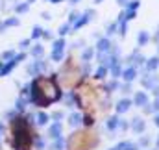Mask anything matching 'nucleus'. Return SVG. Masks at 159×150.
Returning a JSON list of instances; mask_svg holds the SVG:
<instances>
[{"mask_svg":"<svg viewBox=\"0 0 159 150\" xmlns=\"http://www.w3.org/2000/svg\"><path fill=\"white\" fill-rule=\"evenodd\" d=\"M35 87H37L35 91H37V95L41 96L43 106H46L44 102H52V100H56V98L59 96V91H57V87L54 85V82H52V80L41 78V80H37Z\"/></svg>","mask_w":159,"mask_h":150,"instance_id":"f257e3e1","label":"nucleus"},{"mask_svg":"<svg viewBox=\"0 0 159 150\" xmlns=\"http://www.w3.org/2000/svg\"><path fill=\"white\" fill-rule=\"evenodd\" d=\"M94 145V135L89 132H81V134H74L69 141V148L70 150H89Z\"/></svg>","mask_w":159,"mask_h":150,"instance_id":"f03ea898","label":"nucleus"},{"mask_svg":"<svg viewBox=\"0 0 159 150\" xmlns=\"http://www.w3.org/2000/svg\"><path fill=\"white\" fill-rule=\"evenodd\" d=\"M133 102H135V106H139V108H143V106H146L148 104V95L146 93H137L135 95V98H133Z\"/></svg>","mask_w":159,"mask_h":150,"instance_id":"7ed1b4c3","label":"nucleus"},{"mask_svg":"<svg viewBox=\"0 0 159 150\" xmlns=\"http://www.w3.org/2000/svg\"><path fill=\"white\" fill-rule=\"evenodd\" d=\"M157 67H159V56H154V58H150V59L146 61V71H148V73L157 71Z\"/></svg>","mask_w":159,"mask_h":150,"instance_id":"20e7f679","label":"nucleus"},{"mask_svg":"<svg viewBox=\"0 0 159 150\" xmlns=\"http://www.w3.org/2000/svg\"><path fill=\"white\" fill-rule=\"evenodd\" d=\"M133 130H135L137 134H143V132H144V120H143L141 117H135V119H133Z\"/></svg>","mask_w":159,"mask_h":150,"instance_id":"39448f33","label":"nucleus"},{"mask_svg":"<svg viewBox=\"0 0 159 150\" xmlns=\"http://www.w3.org/2000/svg\"><path fill=\"white\" fill-rule=\"evenodd\" d=\"M148 41H150V34H148L146 30H143V32H139V35H137V43H139L141 46H144V45H148Z\"/></svg>","mask_w":159,"mask_h":150,"instance_id":"423d86ee","label":"nucleus"},{"mask_svg":"<svg viewBox=\"0 0 159 150\" xmlns=\"http://www.w3.org/2000/svg\"><path fill=\"white\" fill-rule=\"evenodd\" d=\"M129 106H131V102H129V100H120L119 106H117V111H119V113L128 111V110H129Z\"/></svg>","mask_w":159,"mask_h":150,"instance_id":"0eeeda50","label":"nucleus"},{"mask_svg":"<svg viewBox=\"0 0 159 150\" xmlns=\"http://www.w3.org/2000/svg\"><path fill=\"white\" fill-rule=\"evenodd\" d=\"M135 76H137L135 69H126V71H124V78H126V82H131V80H135Z\"/></svg>","mask_w":159,"mask_h":150,"instance_id":"6e6552de","label":"nucleus"},{"mask_svg":"<svg viewBox=\"0 0 159 150\" xmlns=\"http://www.w3.org/2000/svg\"><path fill=\"white\" fill-rule=\"evenodd\" d=\"M107 46H109V41H106V39H102V41H100V45H98V48H100V50H107Z\"/></svg>","mask_w":159,"mask_h":150,"instance_id":"1a4fd4ad","label":"nucleus"},{"mask_svg":"<svg viewBox=\"0 0 159 150\" xmlns=\"http://www.w3.org/2000/svg\"><path fill=\"white\" fill-rule=\"evenodd\" d=\"M117 124H119V119H117V117H113V119L109 120V128L113 130V128H117Z\"/></svg>","mask_w":159,"mask_h":150,"instance_id":"9d476101","label":"nucleus"},{"mask_svg":"<svg viewBox=\"0 0 159 150\" xmlns=\"http://www.w3.org/2000/svg\"><path fill=\"white\" fill-rule=\"evenodd\" d=\"M150 145V137H143L141 139V147H148Z\"/></svg>","mask_w":159,"mask_h":150,"instance_id":"9b49d317","label":"nucleus"},{"mask_svg":"<svg viewBox=\"0 0 159 150\" xmlns=\"http://www.w3.org/2000/svg\"><path fill=\"white\" fill-rule=\"evenodd\" d=\"M129 147H131V143H120V145H119V150H128Z\"/></svg>","mask_w":159,"mask_h":150,"instance_id":"f8f14e48","label":"nucleus"},{"mask_svg":"<svg viewBox=\"0 0 159 150\" xmlns=\"http://www.w3.org/2000/svg\"><path fill=\"white\" fill-rule=\"evenodd\" d=\"M139 7V0H133V2H129V9H137Z\"/></svg>","mask_w":159,"mask_h":150,"instance_id":"ddd939ff","label":"nucleus"},{"mask_svg":"<svg viewBox=\"0 0 159 150\" xmlns=\"http://www.w3.org/2000/svg\"><path fill=\"white\" fill-rule=\"evenodd\" d=\"M152 93H154V96H156V98H159V85H156V87L152 89Z\"/></svg>","mask_w":159,"mask_h":150,"instance_id":"4468645a","label":"nucleus"},{"mask_svg":"<svg viewBox=\"0 0 159 150\" xmlns=\"http://www.w3.org/2000/svg\"><path fill=\"white\" fill-rule=\"evenodd\" d=\"M154 110H156V111H159V98L156 100V104H154Z\"/></svg>","mask_w":159,"mask_h":150,"instance_id":"2eb2a0df","label":"nucleus"},{"mask_svg":"<svg viewBox=\"0 0 159 150\" xmlns=\"http://www.w3.org/2000/svg\"><path fill=\"white\" fill-rule=\"evenodd\" d=\"M154 124H156V126H159V113L156 115V119H154Z\"/></svg>","mask_w":159,"mask_h":150,"instance_id":"dca6fc26","label":"nucleus"},{"mask_svg":"<svg viewBox=\"0 0 159 150\" xmlns=\"http://www.w3.org/2000/svg\"><path fill=\"white\" fill-rule=\"evenodd\" d=\"M104 73H106V71H104V69H100V71H98V74H96V76H98V78H102V76H104Z\"/></svg>","mask_w":159,"mask_h":150,"instance_id":"f3484780","label":"nucleus"},{"mask_svg":"<svg viewBox=\"0 0 159 150\" xmlns=\"http://www.w3.org/2000/svg\"><path fill=\"white\" fill-rule=\"evenodd\" d=\"M113 73H115V74H113V76H119V73H120V69H119V67H115V69H113Z\"/></svg>","mask_w":159,"mask_h":150,"instance_id":"a211bd4d","label":"nucleus"},{"mask_svg":"<svg viewBox=\"0 0 159 150\" xmlns=\"http://www.w3.org/2000/svg\"><path fill=\"white\" fill-rule=\"evenodd\" d=\"M154 39H156V41H159V28H157V32H156V35H154Z\"/></svg>","mask_w":159,"mask_h":150,"instance_id":"6ab92c4d","label":"nucleus"},{"mask_svg":"<svg viewBox=\"0 0 159 150\" xmlns=\"http://www.w3.org/2000/svg\"><path fill=\"white\" fill-rule=\"evenodd\" d=\"M128 150H137V148H135V147H133V145H131V147H129V148H128Z\"/></svg>","mask_w":159,"mask_h":150,"instance_id":"aec40b11","label":"nucleus"},{"mask_svg":"<svg viewBox=\"0 0 159 150\" xmlns=\"http://www.w3.org/2000/svg\"><path fill=\"white\" fill-rule=\"evenodd\" d=\"M120 4H126V2H128V0H119Z\"/></svg>","mask_w":159,"mask_h":150,"instance_id":"412c9836","label":"nucleus"},{"mask_svg":"<svg viewBox=\"0 0 159 150\" xmlns=\"http://www.w3.org/2000/svg\"><path fill=\"white\" fill-rule=\"evenodd\" d=\"M157 56H159V45H157Z\"/></svg>","mask_w":159,"mask_h":150,"instance_id":"4be33fe9","label":"nucleus"},{"mask_svg":"<svg viewBox=\"0 0 159 150\" xmlns=\"http://www.w3.org/2000/svg\"><path fill=\"white\" fill-rule=\"evenodd\" d=\"M157 150H159V141H157Z\"/></svg>","mask_w":159,"mask_h":150,"instance_id":"5701e85b","label":"nucleus"}]
</instances>
